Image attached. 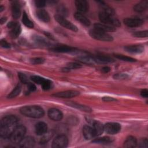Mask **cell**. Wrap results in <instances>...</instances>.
I'll return each instance as SVG.
<instances>
[{
  "instance_id": "obj_40",
  "label": "cell",
  "mask_w": 148,
  "mask_h": 148,
  "mask_svg": "<svg viewBox=\"0 0 148 148\" xmlns=\"http://www.w3.org/2000/svg\"><path fill=\"white\" fill-rule=\"evenodd\" d=\"M67 67L69 69H78V68H80L82 67V65L77 62H69L68 64Z\"/></svg>"
},
{
  "instance_id": "obj_13",
  "label": "cell",
  "mask_w": 148,
  "mask_h": 148,
  "mask_svg": "<svg viewBox=\"0 0 148 148\" xmlns=\"http://www.w3.org/2000/svg\"><path fill=\"white\" fill-rule=\"evenodd\" d=\"M49 117L53 121H60L62 119L63 115L61 110L56 108H51L48 111Z\"/></svg>"
},
{
  "instance_id": "obj_18",
  "label": "cell",
  "mask_w": 148,
  "mask_h": 148,
  "mask_svg": "<svg viewBox=\"0 0 148 148\" xmlns=\"http://www.w3.org/2000/svg\"><path fill=\"white\" fill-rule=\"evenodd\" d=\"M35 145V140L31 136L24 137L19 143L21 147H32Z\"/></svg>"
},
{
  "instance_id": "obj_2",
  "label": "cell",
  "mask_w": 148,
  "mask_h": 148,
  "mask_svg": "<svg viewBox=\"0 0 148 148\" xmlns=\"http://www.w3.org/2000/svg\"><path fill=\"white\" fill-rule=\"evenodd\" d=\"M20 112L22 114L31 117L39 119L44 116L45 112L43 109L36 105H32V106H25L20 109Z\"/></svg>"
},
{
  "instance_id": "obj_44",
  "label": "cell",
  "mask_w": 148,
  "mask_h": 148,
  "mask_svg": "<svg viewBox=\"0 0 148 148\" xmlns=\"http://www.w3.org/2000/svg\"><path fill=\"white\" fill-rule=\"evenodd\" d=\"M1 45L3 48L8 49V48L10 47V45L6 40H5V39H1Z\"/></svg>"
},
{
  "instance_id": "obj_48",
  "label": "cell",
  "mask_w": 148,
  "mask_h": 148,
  "mask_svg": "<svg viewBox=\"0 0 148 148\" xmlns=\"http://www.w3.org/2000/svg\"><path fill=\"white\" fill-rule=\"evenodd\" d=\"M101 71L104 72V73H108L110 72V68L109 66H104L101 69Z\"/></svg>"
},
{
  "instance_id": "obj_11",
  "label": "cell",
  "mask_w": 148,
  "mask_h": 148,
  "mask_svg": "<svg viewBox=\"0 0 148 148\" xmlns=\"http://www.w3.org/2000/svg\"><path fill=\"white\" fill-rule=\"evenodd\" d=\"M123 22L125 25L129 27H139L143 24V21L139 18H125Z\"/></svg>"
},
{
  "instance_id": "obj_38",
  "label": "cell",
  "mask_w": 148,
  "mask_h": 148,
  "mask_svg": "<svg viewBox=\"0 0 148 148\" xmlns=\"http://www.w3.org/2000/svg\"><path fill=\"white\" fill-rule=\"evenodd\" d=\"M45 59L42 57H35L31 59L30 61L33 64H41L45 62Z\"/></svg>"
},
{
  "instance_id": "obj_7",
  "label": "cell",
  "mask_w": 148,
  "mask_h": 148,
  "mask_svg": "<svg viewBox=\"0 0 148 148\" xmlns=\"http://www.w3.org/2000/svg\"><path fill=\"white\" fill-rule=\"evenodd\" d=\"M68 143L67 137L64 135H60L54 139L52 142V147L53 148L65 147L67 146Z\"/></svg>"
},
{
  "instance_id": "obj_50",
  "label": "cell",
  "mask_w": 148,
  "mask_h": 148,
  "mask_svg": "<svg viewBox=\"0 0 148 148\" xmlns=\"http://www.w3.org/2000/svg\"><path fill=\"white\" fill-rule=\"evenodd\" d=\"M4 9H5V8H4V7H3V6H2V5H1V6H0V12H2Z\"/></svg>"
},
{
  "instance_id": "obj_32",
  "label": "cell",
  "mask_w": 148,
  "mask_h": 148,
  "mask_svg": "<svg viewBox=\"0 0 148 148\" xmlns=\"http://www.w3.org/2000/svg\"><path fill=\"white\" fill-rule=\"evenodd\" d=\"M114 57L117 59H119V60L124 61H127V62H135L136 61L135 59H134L131 57L126 56H124L123 54H114Z\"/></svg>"
},
{
  "instance_id": "obj_19",
  "label": "cell",
  "mask_w": 148,
  "mask_h": 148,
  "mask_svg": "<svg viewBox=\"0 0 148 148\" xmlns=\"http://www.w3.org/2000/svg\"><path fill=\"white\" fill-rule=\"evenodd\" d=\"M95 29L102 31L105 32H113L116 31V28L114 27L103 24V23H95L94 25Z\"/></svg>"
},
{
  "instance_id": "obj_8",
  "label": "cell",
  "mask_w": 148,
  "mask_h": 148,
  "mask_svg": "<svg viewBox=\"0 0 148 148\" xmlns=\"http://www.w3.org/2000/svg\"><path fill=\"white\" fill-rule=\"evenodd\" d=\"M120 130L121 125L117 123H108L104 125V131L109 134H116Z\"/></svg>"
},
{
  "instance_id": "obj_30",
  "label": "cell",
  "mask_w": 148,
  "mask_h": 148,
  "mask_svg": "<svg viewBox=\"0 0 148 148\" xmlns=\"http://www.w3.org/2000/svg\"><path fill=\"white\" fill-rule=\"evenodd\" d=\"M22 22L26 27H27L28 28H32L34 27L33 23L29 19V18L25 12L23 13V14L22 16Z\"/></svg>"
},
{
  "instance_id": "obj_10",
  "label": "cell",
  "mask_w": 148,
  "mask_h": 148,
  "mask_svg": "<svg viewBox=\"0 0 148 148\" xmlns=\"http://www.w3.org/2000/svg\"><path fill=\"white\" fill-rule=\"evenodd\" d=\"M87 121L91 124V127L94 131L95 136L100 135L102 134L104 131V125L101 122L90 119H88Z\"/></svg>"
},
{
  "instance_id": "obj_34",
  "label": "cell",
  "mask_w": 148,
  "mask_h": 148,
  "mask_svg": "<svg viewBox=\"0 0 148 148\" xmlns=\"http://www.w3.org/2000/svg\"><path fill=\"white\" fill-rule=\"evenodd\" d=\"M34 39L35 42H36L37 43H38L40 45H42V46H48L50 45L49 42L47 40H46L45 39H44L43 38L39 36H34Z\"/></svg>"
},
{
  "instance_id": "obj_37",
  "label": "cell",
  "mask_w": 148,
  "mask_h": 148,
  "mask_svg": "<svg viewBox=\"0 0 148 148\" xmlns=\"http://www.w3.org/2000/svg\"><path fill=\"white\" fill-rule=\"evenodd\" d=\"M148 35L147 31H141L135 32L133 34V36L136 38H147Z\"/></svg>"
},
{
  "instance_id": "obj_20",
  "label": "cell",
  "mask_w": 148,
  "mask_h": 148,
  "mask_svg": "<svg viewBox=\"0 0 148 148\" xmlns=\"http://www.w3.org/2000/svg\"><path fill=\"white\" fill-rule=\"evenodd\" d=\"M75 5L80 13H84L88 10V3L84 0H77L75 1Z\"/></svg>"
},
{
  "instance_id": "obj_33",
  "label": "cell",
  "mask_w": 148,
  "mask_h": 148,
  "mask_svg": "<svg viewBox=\"0 0 148 148\" xmlns=\"http://www.w3.org/2000/svg\"><path fill=\"white\" fill-rule=\"evenodd\" d=\"M21 90V87L20 85L18 84L17 86H16L14 87V88L13 90V91L9 94L8 97L9 98H13L16 97L20 94Z\"/></svg>"
},
{
  "instance_id": "obj_42",
  "label": "cell",
  "mask_w": 148,
  "mask_h": 148,
  "mask_svg": "<svg viewBox=\"0 0 148 148\" xmlns=\"http://www.w3.org/2000/svg\"><path fill=\"white\" fill-rule=\"evenodd\" d=\"M35 5L38 8H43L46 5V1L43 0H37L35 1Z\"/></svg>"
},
{
  "instance_id": "obj_6",
  "label": "cell",
  "mask_w": 148,
  "mask_h": 148,
  "mask_svg": "<svg viewBox=\"0 0 148 148\" xmlns=\"http://www.w3.org/2000/svg\"><path fill=\"white\" fill-rule=\"evenodd\" d=\"M54 18L62 27L67 29H69L71 31H73L74 32L77 31L78 29L77 27L73 24H72L71 22L66 20L65 18H64L62 16H61L60 14H56L54 16Z\"/></svg>"
},
{
  "instance_id": "obj_26",
  "label": "cell",
  "mask_w": 148,
  "mask_h": 148,
  "mask_svg": "<svg viewBox=\"0 0 148 148\" xmlns=\"http://www.w3.org/2000/svg\"><path fill=\"white\" fill-rule=\"evenodd\" d=\"M67 104L72 108H75L80 110L83 112H91V109L90 108H89L88 106L83 105H81V104L75 103L73 102H68Z\"/></svg>"
},
{
  "instance_id": "obj_27",
  "label": "cell",
  "mask_w": 148,
  "mask_h": 148,
  "mask_svg": "<svg viewBox=\"0 0 148 148\" xmlns=\"http://www.w3.org/2000/svg\"><path fill=\"white\" fill-rule=\"evenodd\" d=\"M148 2L147 1H142L136 4L134 6V10L136 12H143V11L146 10L147 8Z\"/></svg>"
},
{
  "instance_id": "obj_22",
  "label": "cell",
  "mask_w": 148,
  "mask_h": 148,
  "mask_svg": "<svg viewBox=\"0 0 148 148\" xmlns=\"http://www.w3.org/2000/svg\"><path fill=\"white\" fill-rule=\"evenodd\" d=\"M74 17L76 20L80 22L83 25L85 26H89L91 24L90 20L82 13L80 12H76L74 14Z\"/></svg>"
},
{
  "instance_id": "obj_43",
  "label": "cell",
  "mask_w": 148,
  "mask_h": 148,
  "mask_svg": "<svg viewBox=\"0 0 148 148\" xmlns=\"http://www.w3.org/2000/svg\"><path fill=\"white\" fill-rule=\"evenodd\" d=\"M139 146L140 147H147V140L146 138L142 139L140 142Z\"/></svg>"
},
{
  "instance_id": "obj_25",
  "label": "cell",
  "mask_w": 148,
  "mask_h": 148,
  "mask_svg": "<svg viewBox=\"0 0 148 148\" xmlns=\"http://www.w3.org/2000/svg\"><path fill=\"white\" fill-rule=\"evenodd\" d=\"M137 145V140L136 139L132 136H128L125 140L123 146L124 147L131 148V147H135Z\"/></svg>"
},
{
  "instance_id": "obj_31",
  "label": "cell",
  "mask_w": 148,
  "mask_h": 148,
  "mask_svg": "<svg viewBox=\"0 0 148 148\" xmlns=\"http://www.w3.org/2000/svg\"><path fill=\"white\" fill-rule=\"evenodd\" d=\"M78 60L83 63L86 64H93L95 62V61L92 57H91L88 56H82L78 58Z\"/></svg>"
},
{
  "instance_id": "obj_15",
  "label": "cell",
  "mask_w": 148,
  "mask_h": 148,
  "mask_svg": "<svg viewBox=\"0 0 148 148\" xmlns=\"http://www.w3.org/2000/svg\"><path fill=\"white\" fill-rule=\"evenodd\" d=\"M124 49L126 51L130 53L139 54L143 51L144 47L142 45H130L125 46Z\"/></svg>"
},
{
  "instance_id": "obj_3",
  "label": "cell",
  "mask_w": 148,
  "mask_h": 148,
  "mask_svg": "<svg viewBox=\"0 0 148 148\" xmlns=\"http://www.w3.org/2000/svg\"><path fill=\"white\" fill-rule=\"evenodd\" d=\"M26 128L23 125H18L12 132L9 139L13 143H19L24 138Z\"/></svg>"
},
{
  "instance_id": "obj_36",
  "label": "cell",
  "mask_w": 148,
  "mask_h": 148,
  "mask_svg": "<svg viewBox=\"0 0 148 148\" xmlns=\"http://www.w3.org/2000/svg\"><path fill=\"white\" fill-rule=\"evenodd\" d=\"M31 80H32V82H34L35 83H37L38 84H42V83L45 81V80L46 79L40 76H39L33 75V76H31Z\"/></svg>"
},
{
  "instance_id": "obj_29",
  "label": "cell",
  "mask_w": 148,
  "mask_h": 148,
  "mask_svg": "<svg viewBox=\"0 0 148 148\" xmlns=\"http://www.w3.org/2000/svg\"><path fill=\"white\" fill-rule=\"evenodd\" d=\"M53 131H47L45 134H44L40 140V144H45L47 143L53 136Z\"/></svg>"
},
{
  "instance_id": "obj_9",
  "label": "cell",
  "mask_w": 148,
  "mask_h": 148,
  "mask_svg": "<svg viewBox=\"0 0 148 148\" xmlns=\"http://www.w3.org/2000/svg\"><path fill=\"white\" fill-rule=\"evenodd\" d=\"M8 27L11 29L10 32V35L12 38H16L19 36L21 32V27L20 25L16 23L11 21L7 25Z\"/></svg>"
},
{
  "instance_id": "obj_35",
  "label": "cell",
  "mask_w": 148,
  "mask_h": 148,
  "mask_svg": "<svg viewBox=\"0 0 148 148\" xmlns=\"http://www.w3.org/2000/svg\"><path fill=\"white\" fill-rule=\"evenodd\" d=\"M42 88L45 90H49L53 87V83L51 81L48 79H45V81L41 84Z\"/></svg>"
},
{
  "instance_id": "obj_1",
  "label": "cell",
  "mask_w": 148,
  "mask_h": 148,
  "mask_svg": "<svg viewBox=\"0 0 148 148\" xmlns=\"http://www.w3.org/2000/svg\"><path fill=\"white\" fill-rule=\"evenodd\" d=\"M18 119L13 115L2 118L0 125V135L4 139L9 138L14 128L18 125Z\"/></svg>"
},
{
  "instance_id": "obj_17",
  "label": "cell",
  "mask_w": 148,
  "mask_h": 148,
  "mask_svg": "<svg viewBox=\"0 0 148 148\" xmlns=\"http://www.w3.org/2000/svg\"><path fill=\"white\" fill-rule=\"evenodd\" d=\"M83 134L86 139H91L95 136L94 131L92 127L87 125L83 127Z\"/></svg>"
},
{
  "instance_id": "obj_49",
  "label": "cell",
  "mask_w": 148,
  "mask_h": 148,
  "mask_svg": "<svg viewBox=\"0 0 148 148\" xmlns=\"http://www.w3.org/2000/svg\"><path fill=\"white\" fill-rule=\"evenodd\" d=\"M6 21V17H2L1 18V24H3Z\"/></svg>"
},
{
  "instance_id": "obj_14",
  "label": "cell",
  "mask_w": 148,
  "mask_h": 148,
  "mask_svg": "<svg viewBox=\"0 0 148 148\" xmlns=\"http://www.w3.org/2000/svg\"><path fill=\"white\" fill-rule=\"evenodd\" d=\"M35 131L38 135H43L47 131V124L42 121H39L36 124L35 127Z\"/></svg>"
},
{
  "instance_id": "obj_5",
  "label": "cell",
  "mask_w": 148,
  "mask_h": 148,
  "mask_svg": "<svg viewBox=\"0 0 148 148\" xmlns=\"http://www.w3.org/2000/svg\"><path fill=\"white\" fill-rule=\"evenodd\" d=\"M89 34L92 38L97 40L105 42H111L113 40V37L108 33L95 28L91 29Z\"/></svg>"
},
{
  "instance_id": "obj_28",
  "label": "cell",
  "mask_w": 148,
  "mask_h": 148,
  "mask_svg": "<svg viewBox=\"0 0 148 148\" xmlns=\"http://www.w3.org/2000/svg\"><path fill=\"white\" fill-rule=\"evenodd\" d=\"M113 138L109 136H103L101 138H98L95 139L92 141V143H98V144H107L111 143L113 141Z\"/></svg>"
},
{
  "instance_id": "obj_47",
  "label": "cell",
  "mask_w": 148,
  "mask_h": 148,
  "mask_svg": "<svg viewBox=\"0 0 148 148\" xmlns=\"http://www.w3.org/2000/svg\"><path fill=\"white\" fill-rule=\"evenodd\" d=\"M140 95L144 98H147L148 97V90L147 89H143L140 91Z\"/></svg>"
},
{
  "instance_id": "obj_46",
  "label": "cell",
  "mask_w": 148,
  "mask_h": 148,
  "mask_svg": "<svg viewBox=\"0 0 148 148\" xmlns=\"http://www.w3.org/2000/svg\"><path fill=\"white\" fill-rule=\"evenodd\" d=\"M102 100L105 102H112V101H116L115 98H113V97H104L102 98Z\"/></svg>"
},
{
  "instance_id": "obj_4",
  "label": "cell",
  "mask_w": 148,
  "mask_h": 148,
  "mask_svg": "<svg viewBox=\"0 0 148 148\" xmlns=\"http://www.w3.org/2000/svg\"><path fill=\"white\" fill-rule=\"evenodd\" d=\"M99 18L100 21L103 24L112 26V27H119L121 24L120 21L114 17L113 16L109 15L102 12H100L99 14Z\"/></svg>"
},
{
  "instance_id": "obj_21",
  "label": "cell",
  "mask_w": 148,
  "mask_h": 148,
  "mask_svg": "<svg viewBox=\"0 0 148 148\" xmlns=\"http://www.w3.org/2000/svg\"><path fill=\"white\" fill-rule=\"evenodd\" d=\"M50 50L57 53H73L76 51L75 48L67 46H60L50 49Z\"/></svg>"
},
{
  "instance_id": "obj_39",
  "label": "cell",
  "mask_w": 148,
  "mask_h": 148,
  "mask_svg": "<svg viewBox=\"0 0 148 148\" xmlns=\"http://www.w3.org/2000/svg\"><path fill=\"white\" fill-rule=\"evenodd\" d=\"M18 77L20 80V81L24 83V84H28L29 82H28V77H27V76L24 74V73H18Z\"/></svg>"
},
{
  "instance_id": "obj_23",
  "label": "cell",
  "mask_w": 148,
  "mask_h": 148,
  "mask_svg": "<svg viewBox=\"0 0 148 148\" xmlns=\"http://www.w3.org/2000/svg\"><path fill=\"white\" fill-rule=\"evenodd\" d=\"M36 16L40 21L47 23L50 21V16L47 11L44 9H39L36 12Z\"/></svg>"
},
{
  "instance_id": "obj_16",
  "label": "cell",
  "mask_w": 148,
  "mask_h": 148,
  "mask_svg": "<svg viewBox=\"0 0 148 148\" xmlns=\"http://www.w3.org/2000/svg\"><path fill=\"white\" fill-rule=\"evenodd\" d=\"M12 13L14 18H18L21 15V7L18 1H14L12 3Z\"/></svg>"
},
{
  "instance_id": "obj_12",
  "label": "cell",
  "mask_w": 148,
  "mask_h": 148,
  "mask_svg": "<svg viewBox=\"0 0 148 148\" xmlns=\"http://www.w3.org/2000/svg\"><path fill=\"white\" fill-rule=\"evenodd\" d=\"M79 94V92L77 91L68 90V91L57 92L53 94V96L58 97V98H73L76 96H77Z\"/></svg>"
},
{
  "instance_id": "obj_24",
  "label": "cell",
  "mask_w": 148,
  "mask_h": 148,
  "mask_svg": "<svg viewBox=\"0 0 148 148\" xmlns=\"http://www.w3.org/2000/svg\"><path fill=\"white\" fill-rule=\"evenodd\" d=\"M95 62L98 63H108L114 61V60L110 57L103 55H97L93 57Z\"/></svg>"
},
{
  "instance_id": "obj_45",
  "label": "cell",
  "mask_w": 148,
  "mask_h": 148,
  "mask_svg": "<svg viewBox=\"0 0 148 148\" xmlns=\"http://www.w3.org/2000/svg\"><path fill=\"white\" fill-rule=\"evenodd\" d=\"M27 88L31 91H34L36 89L35 85L34 84H33L32 83H29V82L27 84Z\"/></svg>"
},
{
  "instance_id": "obj_41",
  "label": "cell",
  "mask_w": 148,
  "mask_h": 148,
  "mask_svg": "<svg viewBox=\"0 0 148 148\" xmlns=\"http://www.w3.org/2000/svg\"><path fill=\"white\" fill-rule=\"evenodd\" d=\"M113 77L116 79H124L128 77V76L125 73H117L113 76Z\"/></svg>"
}]
</instances>
